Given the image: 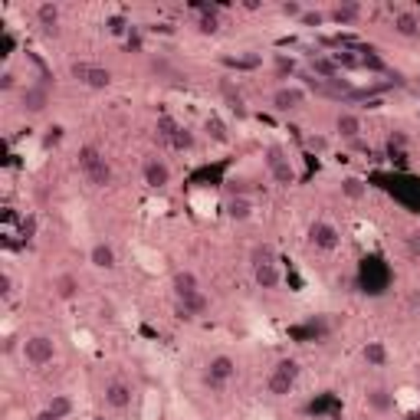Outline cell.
Listing matches in <instances>:
<instances>
[{
  "label": "cell",
  "mask_w": 420,
  "mask_h": 420,
  "mask_svg": "<svg viewBox=\"0 0 420 420\" xmlns=\"http://www.w3.org/2000/svg\"><path fill=\"white\" fill-rule=\"evenodd\" d=\"M33 420H60V417H56L53 410H46V408H43V410H37V414H33Z\"/></svg>",
  "instance_id": "obj_39"
},
{
  "label": "cell",
  "mask_w": 420,
  "mask_h": 420,
  "mask_svg": "<svg viewBox=\"0 0 420 420\" xmlns=\"http://www.w3.org/2000/svg\"><path fill=\"white\" fill-rule=\"evenodd\" d=\"M263 158H266V168H270V177L279 187H289L296 181V168L289 164V158H286V151L279 145H270V148L263 151Z\"/></svg>",
  "instance_id": "obj_7"
},
{
  "label": "cell",
  "mask_w": 420,
  "mask_h": 420,
  "mask_svg": "<svg viewBox=\"0 0 420 420\" xmlns=\"http://www.w3.org/2000/svg\"><path fill=\"white\" fill-rule=\"evenodd\" d=\"M207 132L217 138V141H227V132H223V125L217 122V119H207Z\"/></svg>",
  "instance_id": "obj_36"
},
{
  "label": "cell",
  "mask_w": 420,
  "mask_h": 420,
  "mask_svg": "<svg viewBox=\"0 0 420 420\" xmlns=\"http://www.w3.org/2000/svg\"><path fill=\"white\" fill-rule=\"evenodd\" d=\"M414 250H420V234H417V236H414Z\"/></svg>",
  "instance_id": "obj_40"
},
{
  "label": "cell",
  "mask_w": 420,
  "mask_h": 420,
  "mask_svg": "<svg viewBox=\"0 0 420 420\" xmlns=\"http://www.w3.org/2000/svg\"><path fill=\"white\" fill-rule=\"evenodd\" d=\"M24 236H26V240H33V236H37V217H26V220H24Z\"/></svg>",
  "instance_id": "obj_38"
},
{
  "label": "cell",
  "mask_w": 420,
  "mask_h": 420,
  "mask_svg": "<svg viewBox=\"0 0 420 420\" xmlns=\"http://www.w3.org/2000/svg\"><path fill=\"white\" fill-rule=\"evenodd\" d=\"M312 73H315V79H322V82H335L338 79V62L329 60V56H322V53H315L309 60Z\"/></svg>",
  "instance_id": "obj_21"
},
{
  "label": "cell",
  "mask_w": 420,
  "mask_h": 420,
  "mask_svg": "<svg viewBox=\"0 0 420 420\" xmlns=\"http://www.w3.org/2000/svg\"><path fill=\"white\" fill-rule=\"evenodd\" d=\"M171 289H174V299L177 296H187V292H194V289H200V279L194 270H177L171 279Z\"/></svg>",
  "instance_id": "obj_22"
},
{
  "label": "cell",
  "mask_w": 420,
  "mask_h": 420,
  "mask_svg": "<svg viewBox=\"0 0 420 420\" xmlns=\"http://www.w3.org/2000/svg\"><path fill=\"white\" fill-rule=\"evenodd\" d=\"M325 13H329V20H332L335 26H355L361 20L365 7H361V3H351V0H338V3H332Z\"/></svg>",
  "instance_id": "obj_14"
},
{
  "label": "cell",
  "mask_w": 420,
  "mask_h": 420,
  "mask_svg": "<svg viewBox=\"0 0 420 420\" xmlns=\"http://www.w3.org/2000/svg\"><path fill=\"white\" fill-rule=\"evenodd\" d=\"M76 164H79V174L86 177V184L92 187H109L112 177H115L109 158H105V151L99 145H82L79 155H76Z\"/></svg>",
  "instance_id": "obj_1"
},
{
  "label": "cell",
  "mask_w": 420,
  "mask_h": 420,
  "mask_svg": "<svg viewBox=\"0 0 420 420\" xmlns=\"http://www.w3.org/2000/svg\"><path fill=\"white\" fill-rule=\"evenodd\" d=\"M394 33L404 40H417L420 37V13L414 10H397L394 13Z\"/></svg>",
  "instance_id": "obj_19"
},
{
  "label": "cell",
  "mask_w": 420,
  "mask_h": 420,
  "mask_svg": "<svg viewBox=\"0 0 420 420\" xmlns=\"http://www.w3.org/2000/svg\"><path fill=\"white\" fill-rule=\"evenodd\" d=\"M177 312H181L184 319H204L210 312V296L204 289H194V292H187V296H177Z\"/></svg>",
  "instance_id": "obj_11"
},
{
  "label": "cell",
  "mask_w": 420,
  "mask_h": 420,
  "mask_svg": "<svg viewBox=\"0 0 420 420\" xmlns=\"http://www.w3.org/2000/svg\"><path fill=\"white\" fill-rule=\"evenodd\" d=\"M69 73H73L76 82H82L86 89H96V92H102V89L112 86V69L99 66V62L79 60V62H73V66H69Z\"/></svg>",
  "instance_id": "obj_5"
},
{
  "label": "cell",
  "mask_w": 420,
  "mask_h": 420,
  "mask_svg": "<svg viewBox=\"0 0 420 420\" xmlns=\"http://www.w3.org/2000/svg\"><path fill=\"white\" fill-rule=\"evenodd\" d=\"M253 279L260 289H279L283 286V272H279V263L276 266H260V270H253Z\"/></svg>",
  "instance_id": "obj_24"
},
{
  "label": "cell",
  "mask_w": 420,
  "mask_h": 420,
  "mask_svg": "<svg viewBox=\"0 0 420 420\" xmlns=\"http://www.w3.org/2000/svg\"><path fill=\"white\" fill-rule=\"evenodd\" d=\"M141 177H145V184H148L151 191H164V187L171 184V164L164 158H145Z\"/></svg>",
  "instance_id": "obj_10"
},
{
  "label": "cell",
  "mask_w": 420,
  "mask_h": 420,
  "mask_svg": "<svg viewBox=\"0 0 420 420\" xmlns=\"http://www.w3.org/2000/svg\"><path fill=\"white\" fill-rule=\"evenodd\" d=\"M102 401L109 410H128L132 408V384L128 381H109L102 387Z\"/></svg>",
  "instance_id": "obj_12"
},
{
  "label": "cell",
  "mask_w": 420,
  "mask_h": 420,
  "mask_svg": "<svg viewBox=\"0 0 420 420\" xmlns=\"http://www.w3.org/2000/svg\"><path fill=\"white\" fill-rule=\"evenodd\" d=\"M227 213H230L234 220H250V217H253V200H247L243 194H236V198L227 200Z\"/></svg>",
  "instance_id": "obj_29"
},
{
  "label": "cell",
  "mask_w": 420,
  "mask_h": 420,
  "mask_svg": "<svg viewBox=\"0 0 420 420\" xmlns=\"http://www.w3.org/2000/svg\"><path fill=\"white\" fill-rule=\"evenodd\" d=\"M0 296H3V299H10V296H13V276H10L7 270L0 272Z\"/></svg>",
  "instance_id": "obj_34"
},
{
  "label": "cell",
  "mask_w": 420,
  "mask_h": 420,
  "mask_svg": "<svg viewBox=\"0 0 420 420\" xmlns=\"http://www.w3.org/2000/svg\"><path fill=\"white\" fill-rule=\"evenodd\" d=\"M368 408L378 410V414H387V410L394 408V394L384 391V387H371L368 391Z\"/></svg>",
  "instance_id": "obj_28"
},
{
  "label": "cell",
  "mask_w": 420,
  "mask_h": 420,
  "mask_svg": "<svg viewBox=\"0 0 420 420\" xmlns=\"http://www.w3.org/2000/svg\"><path fill=\"white\" fill-rule=\"evenodd\" d=\"M236 378V358L234 355H213L204 365V384L210 391H223L227 384Z\"/></svg>",
  "instance_id": "obj_4"
},
{
  "label": "cell",
  "mask_w": 420,
  "mask_h": 420,
  "mask_svg": "<svg viewBox=\"0 0 420 420\" xmlns=\"http://www.w3.org/2000/svg\"><path fill=\"white\" fill-rule=\"evenodd\" d=\"M361 358L368 361V368H384L391 355H387L384 342H365V348H361Z\"/></svg>",
  "instance_id": "obj_23"
},
{
  "label": "cell",
  "mask_w": 420,
  "mask_h": 420,
  "mask_svg": "<svg viewBox=\"0 0 420 420\" xmlns=\"http://www.w3.org/2000/svg\"><path fill=\"white\" fill-rule=\"evenodd\" d=\"M46 105H50V86L46 82H26L20 89V109L26 115H43Z\"/></svg>",
  "instance_id": "obj_8"
},
{
  "label": "cell",
  "mask_w": 420,
  "mask_h": 420,
  "mask_svg": "<svg viewBox=\"0 0 420 420\" xmlns=\"http://www.w3.org/2000/svg\"><path fill=\"white\" fill-rule=\"evenodd\" d=\"M270 105H272V112H279V115L299 112L302 105H306V92H302L299 86H279L270 96Z\"/></svg>",
  "instance_id": "obj_9"
},
{
  "label": "cell",
  "mask_w": 420,
  "mask_h": 420,
  "mask_svg": "<svg viewBox=\"0 0 420 420\" xmlns=\"http://www.w3.org/2000/svg\"><path fill=\"white\" fill-rule=\"evenodd\" d=\"M46 410H53L60 420H69L73 417V410H76V401L69 394H53L50 401H46Z\"/></svg>",
  "instance_id": "obj_27"
},
{
  "label": "cell",
  "mask_w": 420,
  "mask_h": 420,
  "mask_svg": "<svg viewBox=\"0 0 420 420\" xmlns=\"http://www.w3.org/2000/svg\"><path fill=\"white\" fill-rule=\"evenodd\" d=\"M89 263H92L96 270H102V272H112L115 266H119V253H115V247H112V243H105V240H96V243L89 247Z\"/></svg>",
  "instance_id": "obj_16"
},
{
  "label": "cell",
  "mask_w": 420,
  "mask_h": 420,
  "mask_svg": "<svg viewBox=\"0 0 420 420\" xmlns=\"http://www.w3.org/2000/svg\"><path fill=\"white\" fill-rule=\"evenodd\" d=\"M306 236H309L312 247L322 250V253H335V250L342 247V230L332 220H312Z\"/></svg>",
  "instance_id": "obj_6"
},
{
  "label": "cell",
  "mask_w": 420,
  "mask_h": 420,
  "mask_svg": "<svg viewBox=\"0 0 420 420\" xmlns=\"http://www.w3.org/2000/svg\"><path fill=\"white\" fill-rule=\"evenodd\" d=\"M335 132L342 138H348V141H358L361 132H365V122H361V115H355V112H338L335 115Z\"/></svg>",
  "instance_id": "obj_18"
},
{
  "label": "cell",
  "mask_w": 420,
  "mask_h": 420,
  "mask_svg": "<svg viewBox=\"0 0 420 420\" xmlns=\"http://www.w3.org/2000/svg\"><path fill=\"white\" fill-rule=\"evenodd\" d=\"M56 342H53V335H26L24 345H20V355H24V361L30 365V368H46L53 358H56Z\"/></svg>",
  "instance_id": "obj_3"
},
{
  "label": "cell",
  "mask_w": 420,
  "mask_h": 420,
  "mask_svg": "<svg viewBox=\"0 0 420 420\" xmlns=\"http://www.w3.org/2000/svg\"><path fill=\"white\" fill-rule=\"evenodd\" d=\"M33 17H37V26L46 33V37H60V20H62V13L56 3H37L33 7Z\"/></svg>",
  "instance_id": "obj_15"
},
{
  "label": "cell",
  "mask_w": 420,
  "mask_h": 420,
  "mask_svg": "<svg viewBox=\"0 0 420 420\" xmlns=\"http://www.w3.org/2000/svg\"><path fill=\"white\" fill-rule=\"evenodd\" d=\"M309 10V7H306V3H299V0H283V3H279V13H283V17H289V20H302V13Z\"/></svg>",
  "instance_id": "obj_31"
},
{
  "label": "cell",
  "mask_w": 420,
  "mask_h": 420,
  "mask_svg": "<svg viewBox=\"0 0 420 420\" xmlns=\"http://www.w3.org/2000/svg\"><path fill=\"white\" fill-rule=\"evenodd\" d=\"M279 256H276V247H272L270 240H260V243H253L250 247V270H260V266H276Z\"/></svg>",
  "instance_id": "obj_20"
},
{
  "label": "cell",
  "mask_w": 420,
  "mask_h": 420,
  "mask_svg": "<svg viewBox=\"0 0 420 420\" xmlns=\"http://www.w3.org/2000/svg\"><path fill=\"white\" fill-rule=\"evenodd\" d=\"M92 420H109V417H105V414H96V417H92Z\"/></svg>",
  "instance_id": "obj_41"
},
{
  "label": "cell",
  "mask_w": 420,
  "mask_h": 420,
  "mask_svg": "<svg viewBox=\"0 0 420 420\" xmlns=\"http://www.w3.org/2000/svg\"><path fill=\"white\" fill-rule=\"evenodd\" d=\"M132 26H135V24H132L125 13H109V17H105V33H109V37L125 40L128 33H132Z\"/></svg>",
  "instance_id": "obj_25"
},
{
  "label": "cell",
  "mask_w": 420,
  "mask_h": 420,
  "mask_svg": "<svg viewBox=\"0 0 420 420\" xmlns=\"http://www.w3.org/2000/svg\"><path fill=\"white\" fill-rule=\"evenodd\" d=\"M79 292H82V286H79V276L76 272H60L53 279V296L60 299V302H76Z\"/></svg>",
  "instance_id": "obj_17"
},
{
  "label": "cell",
  "mask_w": 420,
  "mask_h": 420,
  "mask_svg": "<svg viewBox=\"0 0 420 420\" xmlns=\"http://www.w3.org/2000/svg\"><path fill=\"white\" fill-rule=\"evenodd\" d=\"M220 92H223V99L230 102V109H234L236 115H243V112H247V109H243V96H240V92H236V89L227 82V79L220 82Z\"/></svg>",
  "instance_id": "obj_30"
},
{
  "label": "cell",
  "mask_w": 420,
  "mask_h": 420,
  "mask_svg": "<svg viewBox=\"0 0 420 420\" xmlns=\"http://www.w3.org/2000/svg\"><path fill=\"white\" fill-rule=\"evenodd\" d=\"M325 20H329V13H325V10H306L299 24H302V26H322Z\"/></svg>",
  "instance_id": "obj_33"
},
{
  "label": "cell",
  "mask_w": 420,
  "mask_h": 420,
  "mask_svg": "<svg viewBox=\"0 0 420 420\" xmlns=\"http://www.w3.org/2000/svg\"><path fill=\"white\" fill-rule=\"evenodd\" d=\"M194 10H198L194 30H198L200 37H217V33H220V7H213V3H198Z\"/></svg>",
  "instance_id": "obj_13"
},
{
  "label": "cell",
  "mask_w": 420,
  "mask_h": 420,
  "mask_svg": "<svg viewBox=\"0 0 420 420\" xmlns=\"http://www.w3.org/2000/svg\"><path fill=\"white\" fill-rule=\"evenodd\" d=\"M125 50L128 53H145V37H141L138 26H132V33L125 37Z\"/></svg>",
  "instance_id": "obj_32"
},
{
  "label": "cell",
  "mask_w": 420,
  "mask_h": 420,
  "mask_svg": "<svg viewBox=\"0 0 420 420\" xmlns=\"http://www.w3.org/2000/svg\"><path fill=\"white\" fill-rule=\"evenodd\" d=\"M60 138H62V128H60V125H53V128H50V135L43 138V145H46V148H50V145H56V141H60Z\"/></svg>",
  "instance_id": "obj_37"
},
{
  "label": "cell",
  "mask_w": 420,
  "mask_h": 420,
  "mask_svg": "<svg viewBox=\"0 0 420 420\" xmlns=\"http://www.w3.org/2000/svg\"><path fill=\"white\" fill-rule=\"evenodd\" d=\"M299 374H302V365H299L296 358H279V361H276V368L266 374V394H270V397L292 394Z\"/></svg>",
  "instance_id": "obj_2"
},
{
  "label": "cell",
  "mask_w": 420,
  "mask_h": 420,
  "mask_svg": "<svg viewBox=\"0 0 420 420\" xmlns=\"http://www.w3.org/2000/svg\"><path fill=\"white\" fill-rule=\"evenodd\" d=\"M342 198L345 200H365L368 198V184H365L361 177H355V174H348V177H342Z\"/></svg>",
  "instance_id": "obj_26"
},
{
  "label": "cell",
  "mask_w": 420,
  "mask_h": 420,
  "mask_svg": "<svg viewBox=\"0 0 420 420\" xmlns=\"http://www.w3.org/2000/svg\"><path fill=\"white\" fill-rule=\"evenodd\" d=\"M0 89H3V92L17 89V73H13V69H3V76H0Z\"/></svg>",
  "instance_id": "obj_35"
}]
</instances>
